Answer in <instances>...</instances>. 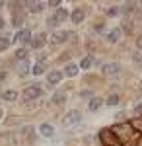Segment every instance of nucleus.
<instances>
[{"label": "nucleus", "mask_w": 142, "mask_h": 146, "mask_svg": "<svg viewBox=\"0 0 142 146\" xmlns=\"http://www.w3.org/2000/svg\"><path fill=\"white\" fill-rule=\"evenodd\" d=\"M80 121H82V113L74 109V111H68V113L64 115L62 125H64V127H74V125H78Z\"/></svg>", "instance_id": "obj_1"}, {"label": "nucleus", "mask_w": 142, "mask_h": 146, "mask_svg": "<svg viewBox=\"0 0 142 146\" xmlns=\"http://www.w3.org/2000/svg\"><path fill=\"white\" fill-rule=\"evenodd\" d=\"M41 94H43V88L39 86V84H31L29 88H25L23 90V96H25V100H37V98H41Z\"/></svg>", "instance_id": "obj_2"}, {"label": "nucleus", "mask_w": 142, "mask_h": 146, "mask_svg": "<svg viewBox=\"0 0 142 146\" xmlns=\"http://www.w3.org/2000/svg\"><path fill=\"white\" fill-rule=\"evenodd\" d=\"M14 41H18V43H23V45H31L33 41V35L29 29H20L18 33L14 35Z\"/></svg>", "instance_id": "obj_3"}, {"label": "nucleus", "mask_w": 142, "mask_h": 146, "mask_svg": "<svg viewBox=\"0 0 142 146\" xmlns=\"http://www.w3.org/2000/svg\"><path fill=\"white\" fill-rule=\"evenodd\" d=\"M99 138H101V142L105 146H115L117 144V136L113 131H107V129H103L101 133H99Z\"/></svg>", "instance_id": "obj_4"}, {"label": "nucleus", "mask_w": 142, "mask_h": 146, "mask_svg": "<svg viewBox=\"0 0 142 146\" xmlns=\"http://www.w3.org/2000/svg\"><path fill=\"white\" fill-rule=\"evenodd\" d=\"M68 37H72V33L60 29V31H55V33L51 35V43H53V45H60V43H66V41H68Z\"/></svg>", "instance_id": "obj_5"}, {"label": "nucleus", "mask_w": 142, "mask_h": 146, "mask_svg": "<svg viewBox=\"0 0 142 146\" xmlns=\"http://www.w3.org/2000/svg\"><path fill=\"white\" fill-rule=\"evenodd\" d=\"M119 72H121V64H119V62H107V64L103 66V74L109 76V78L119 76Z\"/></svg>", "instance_id": "obj_6"}, {"label": "nucleus", "mask_w": 142, "mask_h": 146, "mask_svg": "<svg viewBox=\"0 0 142 146\" xmlns=\"http://www.w3.org/2000/svg\"><path fill=\"white\" fill-rule=\"evenodd\" d=\"M64 76V72H60V70H51L49 74H47V80H49V84H58L60 80Z\"/></svg>", "instance_id": "obj_7"}, {"label": "nucleus", "mask_w": 142, "mask_h": 146, "mask_svg": "<svg viewBox=\"0 0 142 146\" xmlns=\"http://www.w3.org/2000/svg\"><path fill=\"white\" fill-rule=\"evenodd\" d=\"M12 25L14 27H22L23 25V14L20 10H12Z\"/></svg>", "instance_id": "obj_8"}, {"label": "nucleus", "mask_w": 142, "mask_h": 146, "mask_svg": "<svg viewBox=\"0 0 142 146\" xmlns=\"http://www.w3.org/2000/svg\"><path fill=\"white\" fill-rule=\"evenodd\" d=\"M84 16H86L84 10H82V8H76V10L70 14V20H72V23H82L84 22Z\"/></svg>", "instance_id": "obj_9"}, {"label": "nucleus", "mask_w": 142, "mask_h": 146, "mask_svg": "<svg viewBox=\"0 0 142 146\" xmlns=\"http://www.w3.org/2000/svg\"><path fill=\"white\" fill-rule=\"evenodd\" d=\"M101 105H103V100H101V98H92L90 103H88V109H90V111H98Z\"/></svg>", "instance_id": "obj_10"}, {"label": "nucleus", "mask_w": 142, "mask_h": 146, "mask_svg": "<svg viewBox=\"0 0 142 146\" xmlns=\"http://www.w3.org/2000/svg\"><path fill=\"white\" fill-rule=\"evenodd\" d=\"M25 6H27V10H29V12L37 14V12H41L45 8V2H27Z\"/></svg>", "instance_id": "obj_11"}, {"label": "nucleus", "mask_w": 142, "mask_h": 146, "mask_svg": "<svg viewBox=\"0 0 142 146\" xmlns=\"http://www.w3.org/2000/svg\"><path fill=\"white\" fill-rule=\"evenodd\" d=\"M39 131H41V135L47 136V138H51V136L55 135V129H53V127H51L49 123H43L41 127H39Z\"/></svg>", "instance_id": "obj_12"}, {"label": "nucleus", "mask_w": 142, "mask_h": 146, "mask_svg": "<svg viewBox=\"0 0 142 146\" xmlns=\"http://www.w3.org/2000/svg\"><path fill=\"white\" fill-rule=\"evenodd\" d=\"M64 74L66 76H76L78 74V64L76 62H68L64 66Z\"/></svg>", "instance_id": "obj_13"}, {"label": "nucleus", "mask_w": 142, "mask_h": 146, "mask_svg": "<svg viewBox=\"0 0 142 146\" xmlns=\"http://www.w3.org/2000/svg\"><path fill=\"white\" fill-rule=\"evenodd\" d=\"M119 39H121V29H111L107 33V41L109 43H117Z\"/></svg>", "instance_id": "obj_14"}, {"label": "nucleus", "mask_w": 142, "mask_h": 146, "mask_svg": "<svg viewBox=\"0 0 142 146\" xmlns=\"http://www.w3.org/2000/svg\"><path fill=\"white\" fill-rule=\"evenodd\" d=\"M45 45V35H37V37H33V41H31V47L33 49H41V47Z\"/></svg>", "instance_id": "obj_15"}, {"label": "nucleus", "mask_w": 142, "mask_h": 146, "mask_svg": "<svg viewBox=\"0 0 142 146\" xmlns=\"http://www.w3.org/2000/svg\"><path fill=\"white\" fill-rule=\"evenodd\" d=\"M2 100H6V101H16V100H18V92H16V90H6L4 94H2Z\"/></svg>", "instance_id": "obj_16"}, {"label": "nucleus", "mask_w": 142, "mask_h": 146, "mask_svg": "<svg viewBox=\"0 0 142 146\" xmlns=\"http://www.w3.org/2000/svg\"><path fill=\"white\" fill-rule=\"evenodd\" d=\"M55 18H56V22L60 23V22H64L66 18H68V12L64 10V8H58V10L55 12Z\"/></svg>", "instance_id": "obj_17"}, {"label": "nucleus", "mask_w": 142, "mask_h": 146, "mask_svg": "<svg viewBox=\"0 0 142 146\" xmlns=\"http://www.w3.org/2000/svg\"><path fill=\"white\" fill-rule=\"evenodd\" d=\"M27 55H29V51H27L25 47H22V49H18V51L14 53V56H16L18 60H25V58H27Z\"/></svg>", "instance_id": "obj_18"}, {"label": "nucleus", "mask_w": 142, "mask_h": 146, "mask_svg": "<svg viewBox=\"0 0 142 146\" xmlns=\"http://www.w3.org/2000/svg\"><path fill=\"white\" fill-rule=\"evenodd\" d=\"M66 101V94L64 92H56L55 96H53V103H56V105H58V103H64Z\"/></svg>", "instance_id": "obj_19"}, {"label": "nucleus", "mask_w": 142, "mask_h": 146, "mask_svg": "<svg viewBox=\"0 0 142 146\" xmlns=\"http://www.w3.org/2000/svg\"><path fill=\"white\" fill-rule=\"evenodd\" d=\"M138 4H134V2H129V4H123V8H121V12L123 14H131V12H134V8H136Z\"/></svg>", "instance_id": "obj_20"}, {"label": "nucleus", "mask_w": 142, "mask_h": 146, "mask_svg": "<svg viewBox=\"0 0 142 146\" xmlns=\"http://www.w3.org/2000/svg\"><path fill=\"white\" fill-rule=\"evenodd\" d=\"M31 72L35 74V76H39V74H43V72H45V66H43V62H37V64L33 66V70H31Z\"/></svg>", "instance_id": "obj_21"}, {"label": "nucleus", "mask_w": 142, "mask_h": 146, "mask_svg": "<svg viewBox=\"0 0 142 146\" xmlns=\"http://www.w3.org/2000/svg\"><path fill=\"white\" fill-rule=\"evenodd\" d=\"M8 47H10V39H8V37H0V53L6 51Z\"/></svg>", "instance_id": "obj_22"}, {"label": "nucleus", "mask_w": 142, "mask_h": 146, "mask_svg": "<svg viewBox=\"0 0 142 146\" xmlns=\"http://www.w3.org/2000/svg\"><path fill=\"white\" fill-rule=\"evenodd\" d=\"M92 64H94V58H92V56H86V58L80 62V66H82V68H90Z\"/></svg>", "instance_id": "obj_23"}, {"label": "nucleus", "mask_w": 142, "mask_h": 146, "mask_svg": "<svg viewBox=\"0 0 142 146\" xmlns=\"http://www.w3.org/2000/svg\"><path fill=\"white\" fill-rule=\"evenodd\" d=\"M119 103V96L117 94H111L109 98H107V105H117Z\"/></svg>", "instance_id": "obj_24"}, {"label": "nucleus", "mask_w": 142, "mask_h": 146, "mask_svg": "<svg viewBox=\"0 0 142 146\" xmlns=\"http://www.w3.org/2000/svg\"><path fill=\"white\" fill-rule=\"evenodd\" d=\"M105 14H107V16H117V14H121V8L113 6V8H109V10H105Z\"/></svg>", "instance_id": "obj_25"}, {"label": "nucleus", "mask_w": 142, "mask_h": 146, "mask_svg": "<svg viewBox=\"0 0 142 146\" xmlns=\"http://www.w3.org/2000/svg\"><path fill=\"white\" fill-rule=\"evenodd\" d=\"M47 23H49L51 27H56V25H58V22H56V18H55V16H51V18L47 20Z\"/></svg>", "instance_id": "obj_26"}, {"label": "nucleus", "mask_w": 142, "mask_h": 146, "mask_svg": "<svg viewBox=\"0 0 142 146\" xmlns=\"http://www.w3.org/2000/svg\"><path fill=\"white\" fill-rule=\"evenodd\" d=\"M132 60H134L136 64H140V66H142V55H138V53H136V55L132 56Z\"/></svg>", "instance_id": "obj_27"}, {"label": "nucleus", "mask_w": 142, "mask_h": 146, "mask_svg": "<svg viewBox=\"0 0 142 146\" xmlns=\"http://www.w3.org/2000/svg\"><path fill=\"white\" fill-rule=\"evenodd\" d=\"M136 47H138V49H140V51H142V35H140V37H138V39H136Z\"/></svg>", "instance_id": "obj_28"}, {"label": "nucleus", "mask_w": 142, "mask_h": 146, "mask_svg": "<svg viewBox=\"0 0 142 146\" xmlns=\"http://www.w3.org/2000/svg\"><path fill=\"white\" fill-rule=\"evenodd\" d=\"M20 74H22V76H23V74H27V64H23V66H22V70H20Z\"/></svg>", "instance_id": "obj_29"}, {"label": "nucleus", "mask_w": 142, "mask_h": 146, "mask_svg": "<svg viewBox=\"0 0 142 146\" xmlns=\"http://www.w3.org/2000/svg\"><path fill=\"white\" fill-rule=\"evenodd\" d=\"M115 119H119V121H121V119H125V113H117V115H115Z\"/></svg>", "instance_id": "obj_30"}, {"label": "nucleus", "mask_w": 142, "mask_h": 146, "mask_svg": "<svg viewBox=\"0 0 142 146\" xmlns=\"http://www.w3.org/2000/svg\"><path fill=\"white\" fill-rule=\"evenodd\" d=\"M2 27H4V18L0 16V29H2Z\"/></svg>", "instance_id": "obj_31"}, {"label": "nucleus", "mask_w": 142, "mask_h": 146, "mask_svg": "<svg viewBox=\"0 0 142 146\" xmlns=\"http://www.w3.org/2000/svg\"><path fill=\"white\" fill-rule=\"evenodd\" d=\"M4 76H6V74H4V72H2V70H0V80L4 78Z\"/></svg>", "instance_id": "obj_32"}, {"label": "nucleus", "mask_w": 142, "mask_h": 146, "mask_svg": "<svg viewBox=\"0 0 142 146\" xmlns=\"http://www.w3.org/2000/svg\"><path fill=\"white\" fill-rule=\"evenodd\" d=\"M2 115H4V111H2V109H0V117H2Z\"/></svg>", "instance_id": "obj_33"}]
</instances>
